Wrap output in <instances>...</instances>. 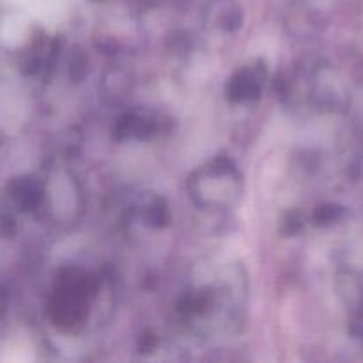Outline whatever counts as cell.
<instances>
[{
	"mask_svg": "<svg viewBox=\"0 0 363 363\" xmlns=\"http://www.w3.org/2000/svg\"><path fill=\"white\" fill-rule=\"evenodd\" d=\"M301 227H303V222H301L298 213H289V215L286 216V222H284V233L286 234L300 233Z\"/></svg>",
	"mask_w": 363,
	"mask_h": 363,
	"instance_id": "10",
	"label": "cell"
},
{
	"mask_svg": "<svg viewBox=\"0 0 363 363\" xmlns=\"http://www.w3.org/2000/svg\"><path fill=\"white\" fill-rule=\"evenodd\" d=\"M243 7L236 0H208L202 9V27L216 34H234L243 27Z\"/></svg>",
	"mask_w": 363,
	"mask_h": 363,
	"instance_id": "4",
	"label": "cell"
},
{
	"mask_svg": "<svg viewBox=\"0 0 363 363\" xmlns=\"http://www.w3.org/2000/svg\"><path fill=\"white\" fill-rule=\"evenodd\" d=\"M7 197L16 211L30 213L41 208L45 201V186L32 176L13 177L7 186Z\"/></svg>",
	"mask_w": 363,
	"mask_h": 363,
	"instance_id": "6",
	"label": "cell"
},
{
	"mask_svg": "<svg viewBox=\"0 0 363 363\" xmlns=\"http://www.w3.org/2000/svg\"><path fill=\"white\" fill-rule=\"evenodd\" d=\"M94 280L84 272L69 269L55 293L52 305L53 319L64 328H74L87 318V305L94 294Z\"/></svg>",
	"mask_w": 363,
	"mask_h": 363,
	"instance_id": "2",
	"label": "cell"
},
{
	"mask_svg": "<svg viewBox=\"0 0 363 363\" xmlns=\"http://www.w3.org/2000/svg\"><path fill=\"white\" fill-rule=\"evenodd\" d=\"M346 215V208L339 204H323L318 206V209L312 215V222L318 227H326L333 225V223L340 222Z\"/></svg>",
	"mask_w": 363,
	"mask_h": 363,
	"instance_id": "9",
	"label": "cell"
},
{
	"mask_svg": "<svg viewBox=\"0 0 363 363\" xmlns=\"http://www.w3.org/2000/svg\"><path fill=\"white\" fill-rule=\"evenodd\" d=\"M266 67L262 64H250L240 67L230 74L225 84V98L230 103H254L261 98L266 84Z\"/></svg>",
	"mask_w": 363,
	"mask_h": 363,
	"instance_id": "3",
	"label": "cell"
},
{
	"mask_svg": "<svg viewBox=\"0 0 363 363\" xmlns=\"http://www.w3.org/2000/svg\"><path fill=\"white\" fill-rule=\"evenodd\" d=\"M160 121L155 113L145 110H130L119 116L113 124V137L119 142L149 140L160 131Z\"/></svg>",
	"mask_w": 363,
	"mask_h": 363,
	"instance_id": "5",
	"label": "cell"
},
{
	"mask_svg": "<svg viewBox=\"0 0 363 363\" xmlns=\"http://www.w3.org/2000/svg\"><path fill=\"white\" fill-rule=\"evenodd\" d=\"M190 201L201 209H229L243 191V176L229 156H215L199 165L186 179Z\"/></svg>",
	"mask_w": 363,
	"mask_h": 363,
	"instance_id": "1",
	"label": "cell"
},
{
	"mask_svg": "<svg viewBox=\"0 0 363 363\" xmlns=\"http://www.w3.org/2000/svg\"><path fill=\"white\" fill-rule=\"evenodd\" d=\"M337 291L340 301L354 314L363 312V272L342 268L337 275Z\"/></svg>",
	"mask_w": 363,
	"mask_h": 363,
	"instance_id": "8",
	"label": "cell"
},
{
	"mask_svg": "<svg viewBox=\"0 0 363 363\" xmlns=\"http://www.w3.org/2000/svg\"><path fill=\"white\" fill-rule=\"evenodd\" d=\"M133 216L144 225L152 227V229H162L170 222V208L165 199L152 191L138 195L137 201L133 202Z\"/></svg>",
	"mask_w": 363,
	"mask_h": 363,
	"instance_id": "7",
	"label": "cell"
}]
</instances>
